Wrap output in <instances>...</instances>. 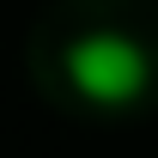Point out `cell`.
<instances>
[{"instance_id":"1","label":"cell","mask_w":158,"mask_h":158,"mask_svg":"<svg viewBox=\"0 0 158 158\" xmlns=\"http://www.w3.org/2000/svg\"><path fill=\"white\" fill-rule=\"evenodd\" d=\"M67 79L91 103H134L146 91V55L128 37H85L67 55Z\"/></svg>"}]
</instances>
